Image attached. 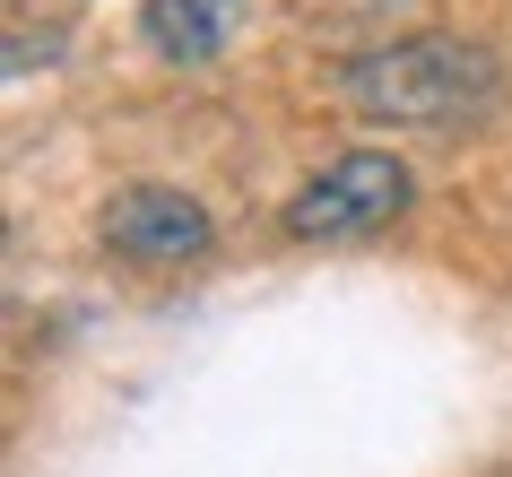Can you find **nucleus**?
<instances>
[{
	"label": "nucleus",
	"mask_w": 512,
	"mask_h": 477,
	"mask_svg": "<svg viewBox=\"0 0 512 477\" xmlns=\"http://www.w3.org/2000/svg\"><path fill=\"white\" fill-rule=\"evenodd\" d=\"M495 96H504V70L469 35H408L348 61V105L382 131H460V122H486Z\"/></svg>",
	"instance_id": "f257e3e1"
},
{
	"label": "nucleus",
	"mask_w": 512,
	"mask_h": 477,
	"mask_svg": "<svg viewBox=\"0 0 512 477\" xmlns=\"http://www.w3.org/2000/svg\"><path fill=\"white\" fill-rule=\"evenodd\" d=\"M209 209L191 200V191L174 183H131L105 200V252H122V261L139 269H183V261H209Z\"/></svg>",
	"instance_id": "7ed1b4c3"
},
{
	"label": "nucleus",
	"mask_w": 512,
	"mask_h": 477,
	"mask_svg": "<svg viewBox=\"0 0 512 477\" xmlns=\"http://www.w3.org/2000/svg\"><path fill=\"white\" fill-rule=\"evenodd\" d=\"M243 27H252V0H148V9H139L148 53H157V61H183V70L235 53Z\"/></svg>",
	"instance_id": "20e7f679"
},
{
	"label": "nucleus",
	"mask_w": 512,
	"mask_h": 477,
	"mask_svg": "<svg viewBox=\"0 0 512 477\" xmlns=\"http://www.w3.org/2000/svg\"><path fill=\"white\" fill-rule=\"evenodd\" d=\"M408 191L417 183H408V165L391 148H348L287 200V235L296 243H365L408 209Z\"/></svg>",
	"instance_id": "f03ea898"
}]
</instances>
